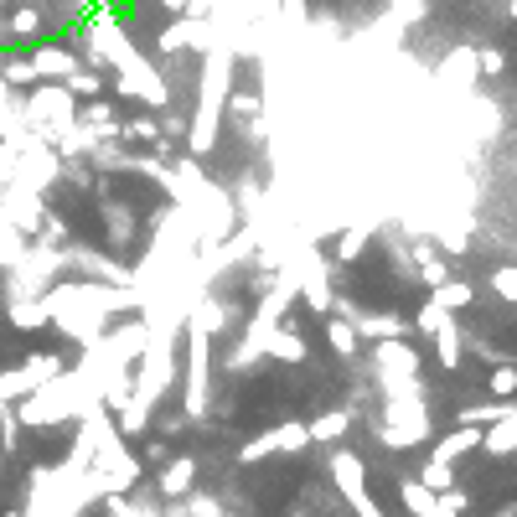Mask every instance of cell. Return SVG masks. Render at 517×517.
Returning a JSON list of instances; mask_svg holds the SVG:
<instances>
[{"label": "cell", "mask_w": 517, "mask_h": 517, "mask_svg": "<svg viewBox=\"0 0 517 517\" xmlns=\"http://www.w3.org/2000/svg\"><path fill=\"white\" fill-rule=\"evenodd\" d=\"M47 311H52V326L63 331L68 342L78 347H94L109 321L119 311H145V290L140 285H109V280H57L47 290Z\"/></svg>", "instance_id": "cell-1"}, {"label": "cell", "mask_w": 517, "mask_h": 517, "mask_svg": "<svg viewBox=\"0 0 517 517\" xmlns=\"http://www.w3.org/2000/svg\"><path fill=\"white\" fill-rule=\"evenodd\" d=\"M202 63V88H197V114L187 119V156H207L223 140V109H228V88H233V47L212 42Z\"/></svg>", "instance_id": "cell-2"}, {"label": "cell", "mask_w": 517, "mask_h": 517, "mask_svg": "<svg viewBox=\"0 0 517 517\" xmlns=\"http://www.w3.org/2000/svg\"><path fill=\"white\" fill-rule=\"evenodd\" d=\"M290 300H295V269H285V280H275V285H269V295L259 300L254 321L243 326L238 347L228 352V373H243V368H254V362L264 357V342H269V331H275V326L285 321V306H290Z\"/></svg>", "instance_id": "cell-3"}, {"label": "cell", "mask_w": 517, "mask_h": 517, "mask_svg": "<svg viewBox=\"0 0 517 517\" xmlns=\"http://www.w3.org/2000/svg\"><path fill=\"white\" fill-rule=\"evenodd\" d=\"M26 125H32V135H42L47 145L63 135L68 125H78V94L68 83H32L26 88Z\"/></svg>", "instance_id": "cell-4"}, {"label": "cell", "mask_w": 517, "mask_h": 517, "mask_svg": "<svg viewBox=\"0 0 517 517\" xmlns=\"http://www.w3.org/2000/svg\"><path fill=\"white\" fill-rule=\"evenodd\" d=\"M435 435V419L424 399H383V419H378V440L388 450H414Z\"/></svg>", "instance_id": "cell-5"}, {"label": "cell", "mask_w": 517, "mask_h": 517, "mask_svg": "<svg viewBox=\"0 0 517 517\" xmlns=\"http://www.w3.org/2000/svg\"><path fill=\"white\" fill-rule=\"evenodd\" d=\"M114 88H119L125 99L145 104V109H166V104H171V83L156 73V63H150L145 52H135L130 63L114 68Z\"/></svg>", "instance_id": "cell-6"}, {"label": "cell", "mask_w": 517, "mask_h": 517, "mask_svg": "<svg viewBox=\"0 0 517 517\" xmlns=\"http://www.w3.org/2000/svg\"><path fill=\"white\" fill-rule=\"evenodd\" d=\"M207 362H212V331L187 321V424L207 419Z\"/></svg>", "instance_id": "cell-7"}, {"label": "cell", "mask_w": 517, "mask_h": 517, "mask_svg": "<svg viewBox=\"0 0 517 517\" xmlns=\"http://www.w3.org/2000/svg\"><path fill=\"white\" fill-rule=\"evenodd\" d=\"M63 368H68V362L57 357V352H32L26 362H16V368L0 373V404H16V399H26V393H37L42 383H52Z\"/></svg>", "instance_id": "cell-8"}, {"label": "cell", "mask_w": 517, "mask_h": 517, "mask_svg": "<svg viewBox=\"0 0 517 517\" xmlns=\"http://www.w3.org/2000/svg\"><path fill=\"white\" fill-rule=\"evenodd\" d=\"M306 445H311V430H306L300 419H285V424H275V430L243 440L238 461H243V466H259V461H275V455H300Z\"/></svg>", "instance_id": "cell-9"}, {"label": "cell", "mask_w": 517, "mask_h": 517, "mask_svg": "<svg viewBox=\"0 0 517 517\" xmlns=\"http://www.w3.org/2000/svg\"><path fill=\"white\" fill-rule=\"evenodd\" d=\"M331 481H337V492L347 497V507H352L357 517H383L378 502H368V466H362V455L331 450Z\"/></svg>", "instance_id": "cell-10"}, {"label": "cell", "mask_w": 517, "mask_h": 517, "mask_svg": "<svg viewBox=\"0 0 517 517\" xmlns=\"http://www.w3.org/2000/svg\"><path fill=\"white\" fill-rule=\"evenodd\" d=\"M16 181L47 197L57 181H63V156H57V150H52L42 135H32V140L21 145V176H16Z\"/></svg>", "instance_id": "cell-11"}, {"label": "cell", "mask_w": 517, "mask_h": 517, "mask_svg": "<svg viewBox=\"0 0 517 517\" xmlns=\"http://www.w3.org/2000/svg\"><path fill=\"white\" fill-rule=\"evenodd\" d=\"M63 269L78 280H109V285H135V269L114 264L104 249H83V243H63Z\"/></svg>", "instance_id": "cell-12"}, {"label": "cell", "mask_w": 517, "mask_h": 517, "mask_svg": "<svg viewBox=\"0 0 517 517\" xmlns=\"http://www.w3.org/2000/svg\"><path fill=\"white\" fill-rule=\"evenodd\" d=\"M0 218L16 223L26 238H32V233L42 228V218H47V202H42V192H32V187H21V181H11V187H0Z\"/></svg>", "instance_id": "cell-13"}, {"label": "cell", "mask_w": 517, "mask_h": 517, "mask_svg": "<svg viewBox=\"0 0 517 517\" xmlns=\"http://www.w3.org/2000/svg\"><path fill=\"white\" fill-rule=\"evenodd\" d=\"M373 373L424 378V357H419V347H409V337H383V342H373Z\"/></svg>", "instance_id": "cell-14"}, {"label": "cell", "mask_w": 517, "mask_h": 517, "mask_svg": "<svg viewBox=\"0 0 517 517\" xmlns=\"http://www.w3.org/2000/svg\"><path fill=\"white\" fill-rule=\"evenodd\" d=\"M26 57H32L37 78H47V83H68V78L83 68V57H78L73 47H63V42H37Z\"/></svg>", "instance_id": "cell-15"}, {"label": "cell", "mask_w": 517, "mask_h": 517, "mask_svg": "<svg viewBox=\"0 0 517 517\" xmlns=\"http://www.w3.org/2000/svg\"><path fill=\"white\" fill-rule=\"evenodd\" d=\"M192 486H197V455H166V461H161V481H156V492L176 502V497H187Z\"/></svg>", "instance_id": "cell-16"}, {"label": "cell", "mask_w": 517, "mask_h": 517, "mask_svg": "<svg viewBox=\"0 0 517 517\" xmlns=\"http://www.w3.org/2000/svg\"><path fill=\"white\" fill-rule=\"evenodd\" d=\"M357 326V337H368V342H383V337H409V321L404 316H393V311H352L347 316Z\"/></svg>", "instance_id": "cell-17"}, {"label": "cell", "mask_w": 517, "mask_h": 517, "mask_svg": "<svg viewBox=\"0 0 517 517\" xmlns=\"http://www.w3.org/2000/svg\"><path fill=\"white\" fill-rule=\"evenodd\" d=\"M78 125H88V130H94V140H125V125H119L114 104H104V94L78 104Z\"/></svg>", "instance_id": "cell-18"}, {"label": "cell", "mask_w": 517, "mask_h": 517, "mask_svg": "<svg viewBox=\"0 0 517 517\" xmlns=\"http://www.w3.org/2000/svg\"><path fill=\"white\" fill-rule=\"evenodd\" d=\"M6 321L16 331H47L52 311H47V295H26V300H6Z\"/></svg>", "instance_id": "cell-19"}, {"label": "cell", "mask_w": 517, "mask_h": 517, "mask_svg": "<svg viewBox=\"0 0 517 517\" xmlns=\"http://www.w3.org/2000/svg\"><path fill=\"white\" fill-rule=\"evenodd\" d=\"M471 450H481V424H455V430L445 435V440H435V461H445V466H455L461 455H471Z\"/></svg>", "instance_id": "cell-20"}, {"label": "cell", "mask_w": 517, "mask_h": 517, "mask_svg": "<svg viewBox=\"0 0 517 517\" xmlns=\"http://www.w3.org/2000/svg\"><path fill=\"white\" fill-rule=\"evenodd\" d=\"M264 357H275V362H306V337H300L290 321H280L275 331H269V342H264Z\"/></svg>", "instance_id": "cell-21"}, {"label": "cell", "mask_w": 517, "mask_h": 517, "mask_svg": "<svg viewBox=\"0 0 517 517\" xmlns=\"http://www.w3.org/2000/svg\"><path fill=\"white\" fill-rule=\"evenodd\" d=\"M430 342H435V357H440V368H445V373H455V368L466 362V337H461V326H455V316L435 331Z\"/></svg>", "instance_id": "cell-22"}, {"label": "cell", "mask_w": 517, "mask_h": 517, "mask_svg": "<svg viewBox=\"0 0 517 517\" xmlns=\"http://www.w3.org/2000/svg\"><path fill=\"white\" fill-rule=\"evenodd\" d=\"M306 430H311V445H337L352 430V409H326L306 424Z\"/></svg>", "instance_id": "cell-23"}, {"label": "cell", "mask_w": 517, "mask_h": 517, "mask_svg": "<svg viewBox=\"0 0 517 517\" xmlns=\"http://www.w3.org/2000/svg\"><path fill=\"white\" fill-rule=\"evenodd\" d=\"M0 78H6L11 88H21V94H26L32 83H42V78H37V68H32V57H26V52H0Z\"/></svg>", "instance_id": "cell-24"}, {"label": "cell", "mask_w": 517, "mask_h": 517, "mask_svg": "<svg viewBox=\"0 0 517 517\" xmlns=\"http://www.w3.org/2000/svg\"><path fill=\"white\" fill-rule=\"evenodd\" d=\"M357 326L347 321V316H326V347L337 352V357H357Z\"/></svg>", "instance_id": "cell-25"}, {"label": "cell", "mask_w": 517, "mask_h": 517, "mask_svg": "<svg viewBox=\"0 0 517 517\" xmlns=\"http://www.w3.org/2000/svg\"><path fill=\"white\" fill-rule=\"evenodd\" d=\"M399 497H404V507H409L414 517H435V492H430L419 476H404V481H399Z\"/></svg>", "instance_id": "cell-26"}, {"label": "cell", "mask_w": 517, "mask_h": 517, "mask_svg": "<svg viewBox=\"0 0 517 517\" xmlns=\"http://www.w3.org/2000/svg\"><path fill=\"white\" fill-rule=\"evenodd\" d=\"M430 300H440V306L455 316V311H466L471 306V300H476V290L466 285V280H440L435 290H430Z\"/></svg>", "instance_id": "cell-27"}, {"label": "cell", "mask_w": 517, "mask_h": 517, "mask_svg": "<svg viewBox=\"0 0 517 517\" xmlns=\"http://www.w3.org/2000/svg\"><path fill=\"white\" fill-rule=\"evenodd\" d=\"M104 223H109V243H114V254H125V249H130V238H135L130 212H119V202H104Z\"/></svg>", "instance_id": "cell-28"}, {"label": "cell", "mask_w": 517, "mask_h": 517, "mask_svg": "<svg viewBox=\"0 0 517 517\" xmlns=\"http://www.w3.org/2000/svg\"><path fill=\"white\" fill-rule=\"evenodd\" d=\"M26 243H32V238H26L16 223H6V218H0V275H6V269L26 254Z\"/></svg>", "instance_id": "cell-29"}, {"label": "cell", "mask_w": 517, "mask_h": 517, "mask_svg": "<svg viewBox=\"0 0 517 517\" xmlns=\"http://www.w3.org/2000/svg\"><path fill=\"white\" fill-rule=\"evenodd\" d=\"M445 321H450V311L440 306V300H424V306H419V316H414L409 326H414V337H435V331H440Z\"/></svg>", "instance_id": "cell-30"}, {"label": "cell", "mask_w": 517, "mask_h": 517, "mask_svg": "<svg viewBox=\"0 0 517 517\" xmlns=\"http://www.w3.org/2000/svg\"><path fill=\"white\" fill-rule=\"evenodd\" d=\"M161 119L156 114H135V119H125V140H140V145H161Z\"/></svg>", "instance_id": "cell-31"}, {"label": "cell", "mask_w": 517, "mask_h": 517, "mask_svg": "<svg viewBox=\"0 0 517 517\" xmlns=\"http://www.w3.org/2000/svg\"><path fill=\"white\" fill-rule=\"evenodd\" d=\"M368 238H373V228H347V233L337 238V259H342V264H357L362 254H368Z\"/></svg>", "instance_id": "cell-32"}, {"label": "cell", "mask_w": 517, "mask_h": 517, "mask_svg": "<svg viewBox=\"0 0 517 517\" xmlns=\"http://www.w3.org/2000/svg\"><path fill=\"white\" fill-rule=\"evenodd\" d=\"M378 388H383V399H424V378H388V373H378Z\"/></svg>", "instance_id": "cell-33"}, {"label": "cell", "mask_w": 517, "mask_h": 517, "mask_svg": "<svg viewBox=\"0 0 517 517\" xmlns=\"http://www.w3.org/2000/svg\"><path fill=\"white\" fill-rule=\"evenodd\" d=\"M492 290L502 306H517V264H497L492 269Z\"/></svg>", "instance_id": "cell-34"}, {"label": "cell", "mask_w": 517, "mask_h": 517, "mask_svg": "<svg viewBox=\"0 0 517 517\" xmlns=\"http://www.w3.org/2000/svg\"><path fill=\"white\" fill-rule=\"evenodd\" d=\"M68 88H73L78 99H99V94H104V73H99V68H78V73L68 78Z\"/></svg>", "instance_id": "cell-35"}, {"label": "cell", "mask_w": 517, "mask_h": 517, "mask_svg": "<svg viewBox=\"0 0 517 517\" xmlns=\"http://www.w3.org/2000/svg\"><path fill=\"white\" fill-rule=\"evenodd\" d=\"M388 16L399 21V26H414V21H424V16H430V0H393V6H388Z\"/></svg>", "instance_id": "cell-36"}, {"label": "cell", "mask_w": 517, "mask_h": 517, "mask_svg": "<svg viewBox=\"0 0 517 517\" xmlns=\"http://www.w3.org/2000/svg\"><path fill=\"white\" fill-rule=\"evenodd\" d=\"M424 486H430V492H445V486H455V466H445V461H424V476H419Z\"/></svg>", "instance_id": "cell-37"}, {"label": "cell", "mask_w": 517, "mask_h": 517, "mask_svg": "<svg viewBox=\"0 0 517 517\" xmlns=\"http://www.w3.org/2000/svg\"><path fill=\"white\" fill-rule=\"evenodd\" d=\"M21 440V419H16V404H0V445H6V455L16 450Z\"/></svg>", "instance_id": "cell-38"}, {"label": "cell", "mask_w": 517, "mask_h": 517, "mask_svg": "<svg viewBox=\"0 0 517 517\" xmlns=\"http://www.w3.org/2000/svg\"><path fill=\"white\" fill-rule=\"evenodd\" d=\"M37 26H42V16H37L32 6H21V11L6 21V32H11V37H37Z\"/></svg>", "instance_id": "cell-39"}, {"label": "cell", "mask_w": 517, "mask_h": 517, "mask_svg": "<svg viewBox=\"0 0 517 517\" xmlns=\"http://www.w3.org/2000/svg\"><path fill=\"white\" fill-rule=\"evenodd\" d=\"M502 68H507V52H502V47H481V52H476V73H481V78H497Z\"/></svg>", "instance_id": "cell-40"}, {"label": "cell", "mask_w": 517, "mask_h": 517, "mask_svg": "<svg viewBox=\"0 0 517 517\" xmlns=\"http://www.w3.org/2000/svg\"><path fill=\"white\" fill-rule=\"evenodd\" d=\"M486 383H492V399H512V393H517V368H507V362H502V368H492V378H486Z\"/></svg>", "instance_id": "cell-41"}, {"label": "cell", "mask_w": 517, "mask_h": 517, "mask_svg": "<svg viewBox=\"0 0 517 517\" xmlns=\"http://www.w3.org/2000/svg\"><path fill=\"white\" fill-rule=\"evenodd\" d=\"M16 176H21V150L0 140V187H11Z\"/></svg>", "instance_id": "cell-42"}, {"label": "cell", "mask_w": 517, "mask_h": 517, "mask_svg": "<svg viewBox=\"0 0 517 517\" xmlns=\"http://www.w3.org/2000/svg\"><path fill=\"white\" fill-rule=\"evenodd\" d=\"M228 109H233V114L259 119V94H238V88H228Z\"/></svg>", "instance_id": "cell-43"}, {"label": "cell", "mask_w": 517, "mask_h": 517, "mask_svg": "<svg viewBox=\"0 0 517 517\" xmlns=\"http://www.w3.org/2000/svg\"><path fill=\"white\" fill-rule=\"evenodd\" d=\"M187 512L192 517H223V507L212 502V497H192V492H187Z\"/></svg>", "instance_id": "cell-44"}, {"label": "cell", "mask_w": 517, "mask_h": 517, "mask_svg": "<svg viewBox=\"0 0 517 517\" xmlns=\"http://www.w3.org/2000/svg\"><path fill=\"white\" fill-rule=\"evenodd\" d=\"M419 280H424V285L435 290V285H440V280H450V275H445V264H440V259H424V269H419Z\"/></svg>", "instance_id": "cell-45"}, {"label": "cell", "mask_w": 517, "mask_h": 517, "mask_svg": "<svg viewBox=\"0 0 517 517\" xmlns=\"http://www.w3.org/2000/svg\"><path fill=\"white\" fill-rule=\"evenodd\" d=\"M161 6H166L171 16H187V6H192V0H161Z\"/></svg>", "instance_id": "cell-46"}, {"label": "cell", "mask_w": 517, "mask_h": 517, "mask_svg": "<svg viewBox=\"0 0 517 517\" xmlns=\"http://www.w3.org/2000/svg\"><path fill=\"white\" fill-rule=\"evenodd\" d=\"M285 11L290 16H306V0H285Z\"/></svg>", "instance_id": "cell-47"}, {"label": "cell", "mask_w": 517, "mask_h": 517, "mask_svg": "<svg viewBox=\"0 0 517 517\" xmlns=\"http://www.w3.org/2000/svg\"><path fill=\"white\" fill-rule=\"evenodd\" d=\"M507 16H512V21H517V0H507Z\"/></svg>", "instance_id": "cell-48"}, {"label": "cell", "mask_w": 517, "mask_h": 517, "mask_svg": "<svg viewBox=\"0 0 517 517\" xmlns=\"http://www.w3.org/2000/svg\"><path fill=\"white\" fill-rule=\"evenodd\" d=\"M435 517H455V512H445V507H440V502H435Z\"/></svg>", "instance_id": "cell-49"}, {"label": "cell", "mask_w": 517, "mask_h": 517, "mask_svg": "<svg viewBox=\"0 0 517 517\" xmlns=\"http://www.w3.org/2000/svg\"><path fill=\"white\" fill-rule=\"evenodd\" d=\"M0 6H6V0H0ZM0 37H6V21H0Z\"/></svg>", "instance_id": "cell-50"}, {"label": "cell", "mask_w": 517, "mask_h": 517, "mask_svg": "<svg viewBox=\"0 0 517 517\" xmlns=\"http://www.w3.org/2000/svg\"><path fill=\"white\" fill-rule=\"evenodd\" d=\"M285 517H306V512H285Z\"/></svg>", "instance_id": "cell-51"}, {"label": "cell", "mask_w": 517, "mask_h": 517, "mask_svg": "<svg viewBox=\"0 0 517 517\" xmlns=\"http://www.w3.org/2000/svg\"><path fill=\"white\" fill-rule=\"evenodd\" d=\"M0 517H21V512H0Z\"/></svg>", "instance_id": "cell-52"}, {"label": "cell", "mask_w": 517, "mask_h": 517, "mask_svg": "<svg viewBox=\"0 0 517 517\" xmlns=\"http://www.w3.org/2000/svg\"><path fill=\"white\" fill-rule=\"evenodd\" d=\"M0 306H6V290H0Z\"/></svg>", "instance_id": "cell-53"}]
</instances>
